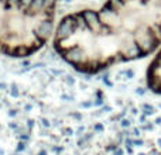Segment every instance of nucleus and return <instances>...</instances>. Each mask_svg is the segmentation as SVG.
<instances>
[{
  "mask_svg": "<svg viewBox=\"0 0 161 155\" xmlns=\"http://www.w3.org/2000/svg\"><path fill=\"white\" fill-rule=\"evenodd\" d=\"M133 100L75 76L0 83V155H131Z\"/></svg>",
  "mask_w": 161,
  "mask_h": 155,
  "instance_id": "1",
  "label": "nucleus"
},
{
  "mask_svg": "<svg viewBox=\"0 0 161 155\" xmlns=\"http://www.w3.org/2000/svg\"><path fill=\"white\" fill-rule=\"evenodd\" d=\"M53 44L85 75L144 58L161 47V0H108L99 10L68 14L57 25Z\"/></svg>",
  "mask_w": 161,
  "mask_h": 155,
  "instance_id": "2",
  "label": "nucleus"
},
{
  "mask_svg": "<svg viewBox=\"0 0 161 155\" xmlns=\"http://www.w3.org/2000/svg\"><path fill=\"white\" fill-rule=\"evenodd\" d=\"M58 0H0V52L27 58L55 33Z\"/></svg>",
  "mask_w": 161,
  "mask_h": 155,
  "instance_id": "3",
  "label": "nucleus"
},
{
  "mask_svg": "<svg viewBox=\"0 0 161 155\" xmlns=\"http://www.w3.org/2000/svg\"><path fill=\"white\" fill-rule=\"evenodd\" d=\"M146 80H147L148 89L153 93L161 96V48L148 65L147 72H146Z\"/></svg>",
  "mask_w": 161,
  "mask_h": 155,
  "instance_id": "4",
  "label": "nucleus"
}]
</instances>
